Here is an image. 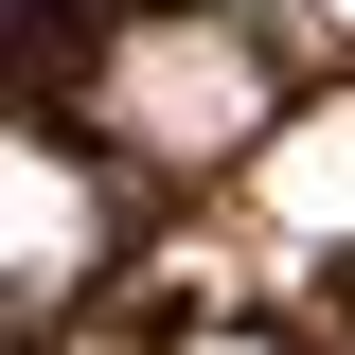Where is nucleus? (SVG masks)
Instances as JSON below:
<instances>
[{"label":"nucleus","mask_w":355,"mask_h":355,"mask_svg":"<svg viewBox=\"0 0 355 355\" xmlns=\"http://www.w3.org/2000/svg\"><path fill=\"white\" fill-rule=\"evenodd\" d=\"M266 214L284 231H355V107H320V125L266 142Z\"/></svg>","instance_id":"obj_2"},{"label":"nucleus","mask_w":355,"mask_h":355,"mask_svg":"<svg viewBox=\"0 0 355 355\" xmlns=\"http://www.w3.org/2000/svg\"><path fill=\"white\" fill-rule=\"evenodd\" d=\"M71 266H89V178L36 142L18 160V284H71Z\"/></svg>","instance_id":"obj_3"},{"label":"nucleus","mask_w":355,"mask_h":355,"mask_svg":"<svg viewBox=\"0 0 355 355\" xmlns=\"http://www.w3.org/2000/svg\"><path fill=\"white\" fill-rule=\"evenodd\" d=\"M196 355H266V338H196Z\"/></svg>","instance_id":"obj_4"},{"label":"nucleus","mask_w":355,"mask_h":355,"mask_svg":"<svg viewBox=\"0 0 355 355\" xmlns=\"http://www.w3.org/2000/svg\"><path fill=\"white\" fill-rule=\"evenodd\" d=\"M107 125H125V142H160V160H214V142H249V36H214V18L125 36V53H107Z\"/></svg>","instance_id":"obj_1"}]
</instances>
